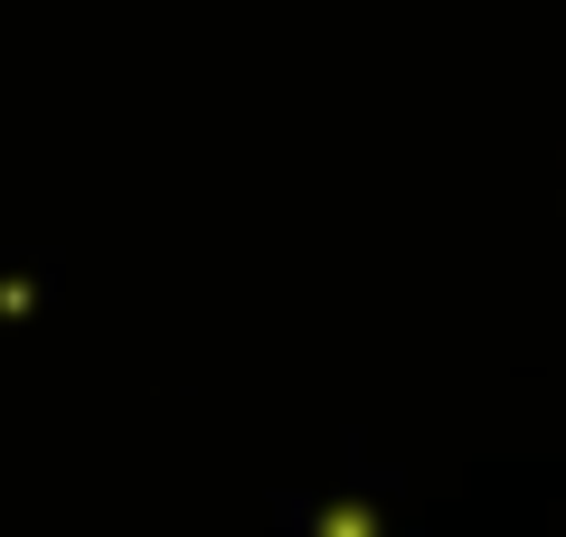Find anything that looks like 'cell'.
<instances>
[{"label": "cell", "mask_w": 566, "mask_h": 537, "mask_svg": "<svg viewBox=\"0 0 566 537\" xmlns=\"http://www.w3.org/2000/svg\"><path fill=\"white\" fill-rule=\"evenodd\" d=\"M322 537H368V509H359V499H340V509H322Z\"/></svg>", "instance_id": "6da1fadb"}]
</instances>
